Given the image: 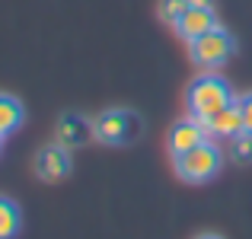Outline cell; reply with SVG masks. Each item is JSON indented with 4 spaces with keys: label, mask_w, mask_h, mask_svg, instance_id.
I'll use <instances>...</instances> for the list:
<instances>
[{
    "label": "cell",
    "mask_w": 252,
    "mask_h": 239,
    "mask_svg": "<svg viewBox=\"0 0 252 239\" xmlns=\"http://www.w3.org/2000/svg\"><path fill=\"white\" fill-rule=\"evenodd\" d=\"M195 239H223V236H217V233H201V236H195Z\"/></svg>",
    "instance_id": "cell-16"
},
{
    "label": "cell",
    "mask_w": 252,
    "mask_h": 239,
    "mask_svg": "<svg viewBox=\"0 0 252 239\" xmlns=\"http://www.w3.org/2000/svg\"><path fill=\"white\" fill-rule=\"evenodd\" d=\"M204 124H208V134L214 137H233L243 131V112H240V102H230L223 105L220 112H214L211 118H204Z\"/></svg>",
    "instance_id": "cell-9"
},
{
    "label": "cell",
    "mask_w": 252,
    "mask_h": 239,
    "mask_svg": "<svg viewBox=\"0 0 252 239\" xmlns=\"http://www.w3.org/2000/svg\"><path fill=\"white\" fill-rule=\"evenodd\" d=\"M208 141V124L201 121V118H195V115H189V118H179L176 124L169 128V153L172 156H182V153H189L191 147H198V144H204Z\"/></svg>",
    "instance_id": "cell-6"
},
{
    "label": "cell",
    "mask_w": 252,
    "mask_h": 239,
    "mask_svg": "<svg viewBox=\"0 0 252 239\" xmlns=\"http://www.w3.org/2000/svg\"><path fill=\"white\" fill-rule=\"evenodd\" d=\"M0 147H3V134H0Z\"/></svg>",
    "instance_id": "cell-17"
},
{
    "label": "cell",
    "mask_w": 252,
    "mask_h": 239,
    "mask_svg": "<svg viewBox=\"0 0 252 239\" xmlns=\"http://www.w3.org/2000/svg\"><path fill=\"white\" fill-rule=\"evenodd\" d=\"M230 55H233V38H230V32H223L220 26L204 32L195 42H189V58L198 67H220Z\"/></svg>",
    "instance_id": "cell-4"
},
{
    "label": "cell",
    "mask_w": 252,
    "mask_h": 239,
    "mask_svg": "<svg viewBox=\"0 0 252 239\" xmlns=\"http://www.w3.org/2000/svg\"><path fill=\"white\" fill-rule=\"evenodd\" d=\"M172 159H176V176L182 179V182H191V185H201V182H208V179H214L223 166V153L217 150V144H211V141L198 144L189 153L172 156Z\"/></svg>",
    "instance_id": "cell-3"
},
{
    "label": "cell",
    "mask_w": 252,
    "mask_h": 239,
    "mask_svg": "<svg viewBox=\"0 0 252 239\" xmlns=\"http://www.w3.org/2000/svg\"><path fill=\"white\" fill-rule=\"evenodd\" d=\"M35 176L42 182H61L70 176V153L64 144H45L35 153Z\"/></svg>",
    "instance_id": "cell-5"
},
{
    "label": "cell",
    "mask_w": 252,
    "mask_h": 239,
    "mask_svg": "<svg viewBox=\"0 0 252 239\" xmlns=\"http://www.w3.org/2000/svg\"><path fill=\"white\" fill-rule=\"evenodd\" d=\"M189 6H214V0H185Z\"/></svg>",
    "instance_id": "cell-15"
},
{
    "label": "cell",
    "mask_w": 252,
    "mask_h": 239,
    "mask_svg": "<svg viewBox=\"0 0 252 239\" xmlns=\"http://www.w3.org/2000/svg\"><path fill=\"white\" fill-rule=\"evenodd\" d=\"M230 156L236 159V163H249L252 159V134L249 131H240V134H233L230 137Z\"/></svg>",
    "instance_id": "cell-12"
},
{
    "label": "cell",
    "mask_w": 252,
    "mask_h": 239,
    "mask_svg": "<svg viewBox=\"0 0 252 239\" xmlns=\"http://www.w3.org/2000/svg\"><path fill=\"white\" fill-rule=\"evenodd\" d=\"M93 134L102 144L122 147V144H134L137 137L144 134V121H141V115L131 112V109H109L93 121Z\"/></svg>",
    "instance_id": "cell-2"
},
{
    "label": "cell",
    "mask_w": 252,
    "mask_h": 239,
    "mask_svg": "<svg viewBox=\"0 0 252 239\" xmlns=\"http://www.w3.org/2000/svg\"><path fill=\"white\" fill-rule=\"evenodd\" d=\"M90 137H96V134H93V121H90V118L77 115V112H67V115L58 118L55 141H58V144H64L67 150H70V147H83Z\"/></svg>",
    "instance_id": "cell-8"
},
{
    "label": "cell",
    "mask_w": 252,
    "mask_h": 239,
    "mask_svg": "<svg viewBox=\"0 0 252 239\" xmlns=\"http://www.w3.org/2000/svg\"><path fill=\"white\" fill-rule=\"evenodd\" d=\"M233 102V92H230V83L223 77L217 74H201L195 77L189 83V90H185V109H189V115L195 118H211L214 112H220L223 105Z\"/></svg>",
    "instance_id": "cell-1"
},
{
    "label": "cell",
    "mask_w": 252,
    "mask_h": 239,
    "mask_svg": "<svg viewBox=\"0 0 252 239\" xmlns=\"http://www.w3.org/2000/svg\"><path fill=\"white\" fill-rule=\"evenodd\" d=\"M211 29H217L214 6H189V10L176 19V32L185 42H195V38H201L204 32H211Z\"/></svg>",
    "instance_id": "cell-7"
},
{
    "label": "cell",
    "mask_w": 252,
    "mask_h": 239,
    "mask_svg": "<svg viewBox=\"0 0 252 239\" xmlns=\"http://www.w3.org/2000/svg\"><path fill=\"white\" fill-rule=\"evenodd\" d=\"M23 227V214H19V204L10 198L0 195V239H13Z\"/></svg>",
    "instance_id": "cell-11"
},
{
    "label": "cell",
    "mask_w": 252,
    "mask_h": 239,
    "mask_svg": "<svg viewBox=\"0 0 252 239\" xmlns=\"http://www.w3.org/2000/svg\"><path fill=\"white\" fill-rule=\"evenodd\" d=\"M185 10H189V3H185V0H160V6H157L160 19H163V23H169V26H176V19L182 16Z\"/></svg>",
    "instance_id": "cell-13"
},
{
    "label": "cell",
    "mask_w": 252,
    "mask_h": 239,
    "mask_svg": "<svg viewBox=\"0 0 252 239\" xmlns=\"http://www.w3.org/2000/svg\"><path fill=\"white\" fill-rule=\"evenodd\" d=\"M236 102H240V112H243V131L252 134V92L243 96V99H236Z\"/></svg>",
    "instance_id": "cell-14"
},
{
    "label": "cell",
    "mask_w": 252,
    "mask_h": 239,
    "mask_svg": "<svg viewBox=\"0 0 252 239\" xmlns=\"http://www.w3.org/2000/svg\"><path fill=\"white\" fill-rule=\"evenodd\" d=\"M26 118V109L23 102H19L16 96H10V92H0V134H13V131H19V124H23Z\"/></svg>",
    "instance_id": "cell-10"
}]
</instances>
